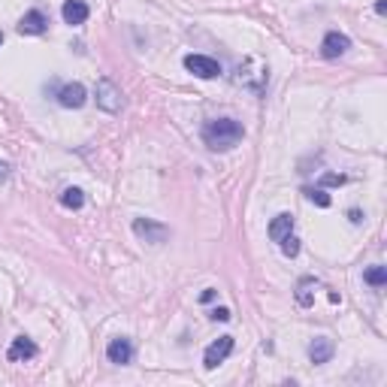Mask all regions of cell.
Instances as JSON below:
<instances>
[{"label":"cell","instance_id":"9a60e30c","mask_svg":"<svg viewBox=\"0 0 387 387\" xmlns=\"http://www.w3.org/2000/svg\"><path fill=\"white\" fill-rule=\"evenodd\" d=\"M363 282L372 284V288H384V284H387V266H382V264L369 266L366 273H363Z\"/></svg>","mask_w":387,"mask_h":387},{"label":"cell","instance_id":"ba28073f","mask_svg":"<svg viewBox=\"0 0 387 387\" xmlns=\"http://www.w3.org/2000/svg\"><path fill=\"white\" fill-rule=\"evenodd\" d=\"M85 100H88V94H85V88L79 82H70L58 91V103H61L64 109H82Z\"/></svg>","mask_w":387,"mask_h":387},{"label":"cell","instance_id":"7c38bea8","mask_svg":"<svg viewBox=\"0 0 387 387\" xmlns=\"http://www.w3.org/2000/svg\"><path fill=\"white\" fill-rule=\"evenodd\" d=\"M336 351V345H333V339H327V336H318V339H312V345H309V360L312 363H330V357Z\"/></svg>","mask_w":387,"mask_h":387},{"label":"cell","instance_id":"cb8c5ba5","mask_svg":"<svg viewBox=\"0 0 387 387\" xmlns=\"http://www.w3.org/2000/svg\"><path fill=\"white\" fill-rule=\"evenodd\" d=\"M0 46H3V34H0Z\"/></svg>","mask_w":387,"mask_h":387},{"label":"cell","instance_id":"603a6c76","mask_svg":"<svg viewBox=\"0 0 387 387\" xmlns=\"http://www.w3.org/2000/svg\"><path fill=\"white\" fill-rule=\"evenodd\" d=\"M200 299H203V303H212V299H215V290H212V288H209V290H203V297H200Z\"/></svg>","mask_w":387,"mask_h":387},{"label":"cell","instance_id":"d6986e66","mask_svg":"<svg viewBox=\"0 0 387 387\" xmlns=\"http://www.w3.org/2000/svg\"><path fill=\"white\" fill-rule=\"evenodd\" d=\"M209 318L212 321H230V309H227V305H218V309L209 312Z\"/></svg>","mask_w":387,"mask_h":387},{"label":"cell","instance_id":"6da1fadb","mask_svg":"<svg viewBox=\"0 0 387 387\" xmlns=\"http://www.w3.org/2000/svg\"><path fill=\"white\" fill-rule=\"evenodd\" d=\"M245 140V127L236 118H215L203 124V142L212 151H230L233 145Z\"/></svg>","mask_w":387,"mask_h":387},{"label":"cell","instance_id":"7402d4cb","mask_svg":"<svg viewBox=\"0 0 387 387\" xmlns=\"http://www.w3.org/2000/svg\"><path fill=\"white\" fill-rule=\"evenodd\" d=\"M375 12H378V16H384V12H387V0H378V3H375Z\"/></svg>","mask_w":387,"mask_h":387},{"label":"cell","instance_id":"30bf717a","mask_svg":"<svg viewBox=\"0 0 387 387\" xmlns=\"http://www.w3.org/2000/svg\"><path fill=\"white\" fill-rule=\"evenodd\" d=\"M61 16H64L67 25L79 27V25H85V21H88L91 10H88V3H82V0H67V3H64V10H61Z\"/></svg>","mask_w":387,"mask_h":387},{"label":"cell","instance_id":"3957f363","mask_svg":"<svg viewBox=\"0 0 387 387\" xmlns=\"http://www.w3.org/2000/svg\"><path fill=\"white\" fill-rule=\"evenodd\" d=\"M185 70L194 73L197 79H218L221 76V64L209 55H188L185 58Z\"/></svg>","mask_w":387,"mask_h":387},{"label":"cell","instance_id":"ffe728a7","mask_svg":"<svg viewBox=\"0 0 387 387\" xmlns=\"http://www.w3.org/2000/svg\"><path fill=\"white\" fill-rule=\"evenodd\" d=\"M324 185H345V176H336V173H327Z\"/></svg>","mask_w":387,"mask_h":387},{"label":"cell","instance_id":"52a82bcc","mask_svg":"<svg viewBox=\"0 0 387 387\" xmlns=\"http://www.w3.org/2000/svg\"><path fill=\"white\" fill-rule=\"evenodd\" d=\"M351 49V40H348L345 34H339V31H330L324 36V42H321V55L327 58V61H336V58H342Z\"/></svg>","mask_w":387,"mask_h":387},{"label":"cell","instance_id":"4fadbf2b","mask_svg":"<svg viewBox=\"0 0 387 387\" xmlns=\"http://www.w3.org/2000/svg\"><path fill=\"white\" fill-rule=\"evenodd\" d=\"M290 233H294V215H288V212H282V215H275L273 221H269V239H273V242H282Z\"/></svg>","mask_w":387,"mask_h":387},{"label":"cell","instance_id":"8992f818","mask_svg":"<svg viewBox=\"0 0 387 387\" xmlns=\"http://www.w3.org/2000/svg\"><path fill=\"white\" fill-rule=\"evenodd\" d=\"M106 357L115 366H127V363L134 360V342H130L127 336H118V339H112L106 345Z\"/></svg>","mask_w":387,"mask_h":387},{"label":"cell","instance_id":"277c9868","mask_svg":"<svg viewBox=\"0 0 387 387\" xmlns=\"http://www.w3.org/2000/svg\"><path fill=\"white\" fill-rule=\"evenodd\" d=\"M97 106L103 109V112H118L121 109V88L106 76L97 82Z\"/></svg>","mask_w":387,"mask_h":387},{"label":"cell","instance_id":"ac0fdd59","mask_svg":"<svg viewBox=\"0 0 387 387\" xmlns=\"http://www.w3.org/2000/svg\"><path fill=\"white\" fill-rule=\"evenodd\" d=\"M305 197H309V200L315 203V206H321V209H327V206H330V197H327L324 191H321V188H305Z\"/></svg>","mask_w":387,"mask_h":387},{"label":"cell","instance_id":"8fae6325","mask_svg":"<svg viewBox=\"0 0 387 387\" xmlns=\"http://www.w3.org/2000/svg\"><path fill=\"white\" fill-rule=\"evenodd\" d=\"M6 357H10L12 363H18V360H31V357H36L34 339H27V336H16V339H12V345H10V351H6Z\"/></svg>","mask_w":387,"mask_h":387},{"label":"cell","instance_id":"2e32d148","mask_svg":"<svg viewBox=\"0 0 387 387\" xmlns=\"http://www.w3.org/2000/svg\"><path fill=\"white\" fill-rule=\"evenodd\" d=\"M61 206H67V209H82V206H85L82 188H67V191L61 194Z\"/></svg>","mask_w":387,"mask_h":387},{"label":"cell","instance_id":"e0dca14e","mask_svg":"<svg viewBox=\"0 0 387 387\" xmlns=\"http://www.w3.org/2000/svg\"><path fill=\"white\" fill-rule=\"evenodd\" d=\"M282 254H284V258H297V254H299V239L294 236V233L282 239Z\"/></svg>","mask_w":387,"mask_h":387},{"label":"cell","instance_id":"5bb4252c","mask_svg":"<svg viewBox=\"0 0 387 387\" xmlns=\"http://www.w3.org/2000/svg\"><path fill=\"white\" fill-rule=\"evenodd\" d=\"M315 288H318L315 279H299L297 282V303L303 305V309L315 305Z\"/></svg>","mask_w":387,"mask_h":387},{"label":"cell","instance_id":"5b68a950","mask_svg":"<svg viewBox=\"0 0 387 387\" xmlns=\"http://www.w3.org/2000/svg\"><path fill=\"white\" fill-rule=\"evenodd\" d=\"M233 351V336H221L218 342H212V345L206 348V354H203V366L206 369H215L218 363H224Z\"/></svg>","mask_w":387,"mask_h":387},{"label":"cell","instance_id":"7a4b0ae2","mask_svg":"<svg viewBox=\"0 0 387 387\" xmlns=\"http://www.w3.org/2000/svg\"><path fill=\"white\" fill-rule=\"evenodd\" d=\"M134 233L149 245H160L170 239V227L166 224H158L151 218H134Z\"/></svg>","mask_w":387,"mask_h":387},{"label":"cell","instance_id":"44dd1931","mask_svg":"<svg viewBox=\"0 0 387 387\" xmlns=\"http://www.w3.org/2000/svg\"><path fill=\"white\" fill-rule=\"evenodd\" d=\"M6 179H10V164H6V160H0V185H3Z\"/></svg>","mask_w":387,"mask_h":387},{"label":"cell","instance_id":"9c48e42d","mask_svg":"<svg viewBox=\"0 0 387 387\" xmlns=\"http://www.w3.org/2000/svg\"><path fill=\"white\" fill-rule=\"evenodd\" d=\"M46 27H49V18L42 16L40 10L25 12V18L18 21V34H27V36H40V34H46Z\"/></svg>","mask_w":387,"mask_h":387}]
</instances>
